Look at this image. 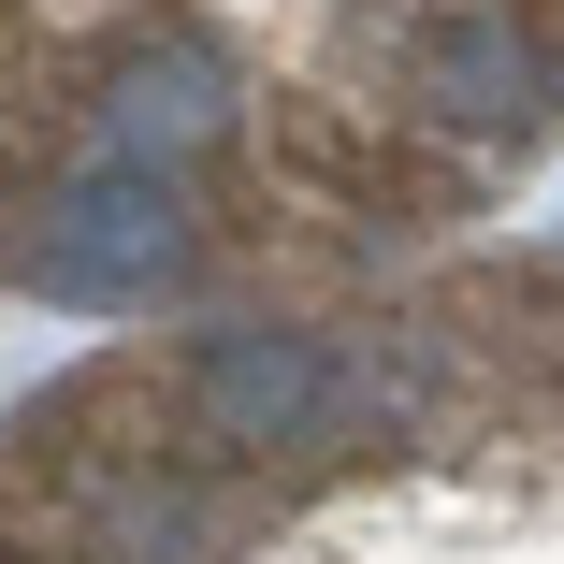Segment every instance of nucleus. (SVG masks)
Segmentation results:
<instances>
[{
	"instance_id": "1",
	"label": "nucleus",
	"mask_w": 564,
	"mask_h": 564,
	"mask_svg": "<svg viewBox=\"0 0 564 564\" xmlns=\"http://www.w3.org/2000/svg\"><path fill=\"white\" fill-rule=\"evenodd\" d=\"M550 160L564 0H0V304H304L464 247Z\"/></svg>"
},
{
	"instance_id": "2",
	"label": "nucleus",
	"mask_w": 564,
	"mask_h": 564,
	"mask_svg": "<svg viewBox=\"0 0 564 564\" xmlns=\"http://www.w3.org/2000/svg\"><path fill=\"white\" fill-rule=\"evenodd\" d=\"M0 564H564V247L117 333L0 405Z\"/></svg>"
}]
</instances>
